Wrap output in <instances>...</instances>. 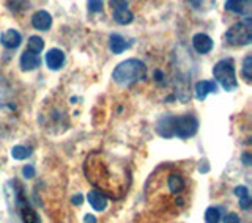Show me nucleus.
<instances>
[{
  "instance_id": "obj_1",
  "label": "nucleus",
  "mask_w": 252,
  "mask_h": 223,
  "mask_svg": "<svg viewBox=\"0 0 252 223\" xmlns=\"http://www.w3.org/2000/svg\"><path fill=\"white\" fill-rule=\"evenodd\" d=\"M85 176L92 186L110 198H118L128 187V170L118 165L114 157L93 153L85 161Z\"/></svg>"
},
{
  "instance_id": "obj_2",
  "label": "nucleus",
  "mask_w": 252,
  "mask_h": 223,
  "mask_svg": "<svg viewBox=\"0 0 252 223\" xmlns=\"http://www.w3.org/2000/svg\"><path fill=\"white\" fill-rule=\"evenodd\" d=\"M147 76V66L144 61L139 58H128L117 65L114 69L112 77L117 84L120 85H131L134 82H139Z\"/></svg>"
},
{
  "instance_id": "obj_3",
  "label": "nucleus",
  "mask_w": 252,
  "mask_h": 223,
  "mask_svg": "<svg viewBox=\"0 0 252 223\" xmlns=\"http://www.w3.org/2000/svg\"><path fill=\"white\" fill-rule=\"evenodd\" d=\"M213 76H215L216 81L222 85V88L225 91H233L238 86V79L235 74V66H233V60L230 58H224L218 61L215 68H213Z\"/></svg>"
},
{
  "instance_id": "obj_4",
  "label": "nucleus",
  "mask_w": 252,
  "mask_h": 223,
  "mask_svg": "<svg viewBox=\"0 0 252 223\" xmlns=\"http://www.w3.org/2000/svg\"><path fill=\"white\" fill-rule=\"evenodd\" d=\"M225 41L232 46L241 47L248 46L252 41V22L248 18L246 21L236 22L225 31Z\"/></svg>"
},
{
  "instance_id": "obj_5",
  "label": "nucleus",
  "mask_w": 252,
  "mask_h": 223,
  "mask_svg": "<svg viewBox=\"0 0 252 223\" xmlns=\"http://www.w3.org/2000/svg\"><path fill=\"white\" fill-rule=\"evenodd\" d=\"M199 129V121L194 115H181V116H170V131L172 137L177 135L180 139H189L195 135Z\"/></svg>"
},
{
  "instance_id": "obj_6",
  "label": "nucleus",
  "mask_w": 252,
  "mask_h": 223,
  "mask_svg": "<svg viewBox=\"0 0 252 223\" xmlns=\"http://www.w3.org/2000/svg\"><path fill=\"white\" fill-rule=\"evenodd\" d=\"M110 8H112V18L115 22L126 26V24H131L134 19L132 11L128 8V2L126 0H110Z\"/></svg>"
},
{
  "instance_id": "obj_7",
  "label": "nucleus",
  "mask_w": 252,
  "mask_h": 223,
  "mask_svg": "<svg viewBox=\"0 0 252 223\" xmlns=\"http://www.w3.org/2000/svg\"><path fill=\"white\" fill-rule=\"evenodd\" d=\"M0 43H2L6 49H16V47H19L21 43H22V36L18 30L14 28H8L5 30L2 35H0Z\"/></svg>"
},
{
  "instance_id": "obj_8",
  "label": "nucleus",
  "mask_w": 252,
  "mask_h": 223,
  "mask_svg": "<svg viewBox=\"0 0 252 223\" xmlns=\"http://www.w3.org/2000/svg\"><path fill=\"white\" fill-rule=\"evenodd\" d=\"M87 200H89L90 206L98 212H102L106 211L107 208V196L101 192V190L94 189V190H90L89 194H87Z\"/></svg>"
},
{
  "instance_id": "obj_9",
  "label": "nucleus",
  "mask_w": 252,
  "mask_h": 223,
  "mask_svg": "<svg viewBox=\"0 0 252 223\" xmlns=\"http://www.w3.org/2000/svg\"><path fill=\"white\" fill-rule=\"evenodd\" d=\"M32 26H33L36 30H41V31L49 30L52 26V16L44 10H39L32 16Z\"/></svg>"
},
{
  "instance_id": "obj_10",
  "label": "nucleus",
  "mask_w": 252,
  "mask_h": 223,
  "mask_svg": "<svg viewBox=\"0 0 252 223\" xmlns=\"http://www.w3.org/2000/svg\"><path fill=\"white\" fill-rule=\"evenodd\" d=\"M65 63V54L60 49H51L46 54V65L52 71H59Z\"/></svg>"
},
{
  "instance_id": "obj_11",
  "label": "nucleus",
  "mask_w": 252,
  "mask_h": 223,
  "mask_svg": "<svg viewBox=\"0 0 252 223\" xmlns=\"http://www.w3.org/2000/svg\"><path fill=\"white\" fill-rule=\"evenodd\" d=\"M252 0H227L225 10L236 14H251Z\"/></svg>"
},
{
  "instance_id": "obj_12",
  "label": "nucleus",
  "mask_w": 252,
  "mask_h": 223,
  "mask_svg": "<svg viewBox=\"0 0 252 223\" xmlns=\"http://www.w3.org/2000/svg\"><path fill=\"white\" fill-rule=\"evenodd\" d=\"M192 46L199 54H208L213 49V39L207 33H197L192 38Z\"/></svg>"
},
{
  "instance_id": "obj_13",
  "label": "nucleus",
  "mask_w": 252,
  "mask_h": 223,
  "mask_svg": "<svg viewBox=\"0 0 252 223\" xmlns=\"http://www.w3.org/2000/svg\"><path fill=\"white\" fill-rule=\"evenodd\" d=\"M216 90H218V85L215 81H200L195 84V88H194L195 98L199 101H203L210 93H216Z\"/></svg>"
},
{
  "instance_id": "obj_14",
  "label": "nucleus",
  "mask_w": 252,
  "mask_h": 223,
  "mask_svg": "<svg viewBox=\"0 0 252 223\" xmlns=\"http://www.w3.org/2000/svg\"><path fill=\"white\" fill-rule=\"evenodd\" d=\"M39 66V55L33 52H24L21 55V68L22 71H33Z\"/></svg>"
},
{
  "instance_id": "obj_15",
  "label": "nucleus",
  "mask_w": 252,
  "mask_h": 223,
  "mask_svg": "<svg viewBox=\"0 0 252 223\" xmlns=\"http://www.w3.org/2000/svg\"><path fill=\"white\" fill-rule=\"evenodd\" d=\"M167 187H169V190L172 194H181L186 189V182H185V179H183L181 174L172 173L167 176Z\"/></svg>"
},
{
  "instance_id": "obj_16",
  "label": "nucleus",
  "mask_w": 252,
  "mask_h": 223,
  "mask_svg": "<svg viewBox=\"0 0 252 223\" xmlns=\"http://www.w3.org/2000/svg\"><path fill=\"white\" fill-rule=\"evenodd\" d=\"M109 47H110V51H112L114 54H122L125 52V49H128L129 44L126 43V39L123 36H120L118 33H114V35H110L109 38Z\"/></svg>"
},
{
  "instance_id": "obj_17",
  "label": "nucleus",
  "mask_w": 252,
  "mask_h": 223,
  "mask_svg": "<svg viewBox=\"0 0 252 223\" xmlns=\"http://www.w3.org/2000/svg\"><path fill=\"white\" fill-rule=\"evenodd\" d=\"M43 49H44V39L41 36L33 35V36L29 38V41H27V51L39 55V52H43Z\"/></svg>"
},
{
  "instance_id": "obj_18",
  "label": "nucleus",
  "mask_w": 252,
  "mask_h": 223,
  "mask_svg": "<svg viewBox=\"0 0 252 223\" xmlns=\"http://www.w3.org/2000/svg\"><path fill=\"white\" fill-rule=\"evenodd\" d=\"M33 153V149L29 148V146H22V145H18V146H13L11 149V157L16 159V161H24V159H29Z\"/></svg>"
},
{
  "instance_id": "obj_19",
  "label": "nucleus",
  "mask_w": 252,
  "mask_h": 223,
  "mask_svg": "<svg viewBox=\"0 0 252 223\" xmlns=\"http://www.w3.org/2000/svg\"><path fill=\"white\" fill-rule=\"evenodd\" d=\"M21 214H22V220L24 222H29V223H33V222H38V216L36 212L29 208V206H24V208L21 209Z\"/></svg>"
},
{
  "instance_id": "obj_20",
  "label": "nucleus",
  "mask_w": 252,
  "mask_h": 223,
  "mask_svg": "<svg viewBox=\"0 0 252 223\" xmlns=\"http://www.w3.org/2000/svg\"><path fill=\"white\" fill-rule=\"evenodd\" d=\"M220 220V212L218 208H208L205 211V222L208 223H218Z\"/></svg>"
},
{
  "instance_id": "obj_21",
  "label": "nucleus",
  "mask_w": 252,
  "mask_h": 223,
  "mask_svg": "<svg viewBox=\"0 0 252 223\" xmlns=\"http://www.w3.org/2000/svg\"><path fill=\"white\" fill-rule=\"evenodd\" d=\"M243 76L246 77L248 81H251V77H252V57L251 55H248L243 61Z\"/></svg>"
},
{
  "instance_id": "obj_22",
  "label": "nucleus",
  "mask_w": 252,
  "mask_h": 223,
  "mask_svg": "<svg viewBox=\"0 0 252 223\" xmlns=\"http://www.w3.org/2000/svg\"><path fill=\"white\" fill-rule=\"evenodd\" d=\"M90 13H99L102 11V0H87Z\"/></svg>"
},
{
  "instance_id": "obj_23",
  "label": "nucleus",
  "mask_w": 252,
  "mask_h": 223,
  "mask_svg": "<svg viewBox=\"0 0 252 223\" xmlns=\"http://www.w3.org/2000/svg\"><path fill=\"white\" fill-rule=\"evenodd\" d=\"M22 176L26 179H32L35 178V167L33 165H26L22 168Z\"/></svg>"
},
{
  "instance_id": "obj_24",
  "label": "nucleus",
  "mask_w": 252,
  "mask_h": 223,
  "mask_svg": "<svg viewBox=\"0 0 252 223\" xmlns=\"http://www.w3.org/2000/svg\"><path fill=\"white\" fill-rule=\"evenodd\" d=\"M235 195L240 198H246V196H249V190H248V187L246 186H238L235 189Z\"/></svg>"
},
{
  "instance_id": "obj_25",
  "label": "nucleus",
  "mask_w": 252,
  "mask_h": 223,
  "mask_svg": "<svg viewBox=\"0 0 252 223\" xmlns=\"http://www.w3.org/2000/svg\"><path fill=\"white\" fill-rule=\"evenodd\" d=\"M222 222H236V223H238L240 222V217L238 216H236V214H228V216H225L224 219H222Z\"/></svg>"
},
{
  "instance_id": "obj_26",
  "label": "nucleus",
  "mask_w": 252,
  "mask_h": 223,
  "mask_svg": "<svg viewBox=\"0 0 252 223\" xmlns=\"http://www.w3.org/2000/svg\"><path fill=\"white\" fill-rule=\"evenodd\" d=\"M73 201H74V204H77V206H79V204H82V196H81V195L74 196V198H73Z\"/></svg>"
},
{
  "instance_id": "obj_27",
  "label": "nucleus",
  "mask_w": 252,
  "mask_h": 223,
  "mask_svg": "<svg viewBox=\"0 0 252 223\" xmlns=\"http://www.w3.org/2000/svg\"><path fill=\"white\" fill-rule=\"evenodd\" d=\"M84 222H92V223H94V222H96V219H94V217H92L90 214H87V216L84 217Z\"/></svg>"
},
{
  "instance_id": "obj_28",
  "label": "nucleus",
  "mask_w": 252,
  "mask_h": 223,
  "mask_svg": "<svg viewBox=\"0 0 252 223\" xmlns=\"http://www.w3.org/2000/svg\"><path fill=\"white\" fill-rule=\"evenodd\" d=\"M243 161H244V164H246V165H251V159H249V154H244V156H243Z\"/></svg>"
}]
</instances>
